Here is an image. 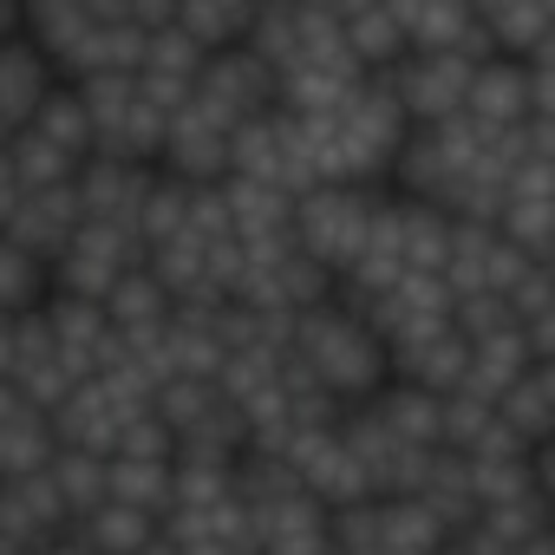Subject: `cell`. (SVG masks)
Returning a JSON list of instances; mask_svg holds the SVG:
<instances>
[{"instance_id": "obj_19", "label": "cell", "mask_w": 555, "mask_h": 555, "mask_svg": "<svg viewBox=\"0 0 555 555\" xmlns=\"http://www.w3.org/2000/svg\"><path fill=\"white\" fill-rule=\"evenodd\" d=\"M53 295V268L34 261L27 248H14L0 235V321H21V314H40Z\"/></svg>"}, {"instance_id": "obj_18", "label": "cell", "mask_w": 555, "mask_h": 555, "mask_svg": "<svg viewBox=\"0 0 555 555\" xmlns=\"http://www.w3.org/2000/svg\"><path fill=\"white\" fill-rule=\"evenodd\" d=\"M170 496H177V464H138V457H112V477H105V503H125V509H144V516H170Z\"/></svg>"}, {"instance_id": "obj_26", "label": "cell", "mask_w": 555, "mask_h": 555, "mask_svg": "<svg viewBox=\"0 0 555 555\" xmlns=\"http://www.w3.org/2000/svg\"><path fill=\"white\" fill-rule=\"evenodd\" d=\"M34 555H92L79 535H60V542H47V548H34Z\"/></svg>"}, {"instance_id": "obj_4", "label": "cell", "mask_w": 555, "mask_h": 555, "mask_svg": "<svg viewBox=\"0 0 555 555\" xmlns=\"http://www.w3.org/2000/svg\"><path fill=\"white\" fill-rule=\"evenodd\" d=\"M144 268V242L131 229H105V222H86L73 235V248L53 261V295H79V301H112V288L125 274Z\"/></svg>"}, {"instance_id": "obj_16", "label": "cell", "mask_w": 555, "mask_h": 555, "mask_svg": "<svg viewBox=\"0 0 555 555\" xmlns=\"http://www.w3.org/2000/svg\"><path fill=\"white\" fill-rule=\"evenodd\" d=\"M53 457H60V431H53V418L40 405H27L21 418L0 425V483L8 477H40V470H53Z\"/></svg>"}, {"instance_id": "obj_17", "label": "cell", "mask_w": 555, "mask_h": 555, "mask_svg": "<svg viewBox=\"0 0 555 555\" xmlns=\"http://www.w3.org/2000/svg\"><path fill=\"white\" fill-rule=\"evenodd\" d=\"M177 34L183 40H196L209 60L216 53H235V47H248V27H255V8H216V0H177Z\"/></svg>"}, {"instance_id": "obj_11", "label": "cell", "mask_w": 555, "mask_h": 555, "mask_svg": "<svg viewBox=\"0 0 555 555\" xmlns=\"http://www.w3.org/2000/svg\"><path fill=\"white\" fill-rule=\"evenodd\" d=\"M53 86H60V73L47 66V53H40V47L27 40V27H21L14 47H0V112H8V125L27 131V125L40 118V105L53 99Z\"/></svg>"}, {"instance_id": "obj_15", "label": "cell", "mask_w": 555, "mask_h": 555, "mask_svg": "<svg viewBox=\"0 0 555 555\" xmlns=\"http://www.w3.org/2000/svg\"><path fill=\"white\" fill-rule=\"evenodd\" d=\"M73 535H79L92 555H144V548L164 535V522L144 516V509H125V503H99L92 516L73 522Z\"/></svg>"}, {"instance_id": "obj_1", "label": "cell", "mask_w": 555, "mask_h": 555, "mask_svg": "<svg viewBox=\"0 0 555 555\" xmlns=\"http://www.w3.org/2000/svg\"><path fill=\"white\" fill-rule=\"evenodd\" d=\"M288 360H301V373H308L340 412H353V405H366V399H379V392L392 386V353H386V340H379L360 314H347L340 301H327V308H314V314L295 321Z\"/></svg>"}, {"instance_id": "obj_28", "label": "cell", "mask_w": 555, "mask_h": 555, "mask_svg": "<svg viewBox=\"0 0 555 555\" xmlns=\"http://www.w3.org/2000/svg\"><path fill=\"white\" fill-rule=\"evenodd\" d=\"M542 268H548V282H555V248H548V255H542Z\"/></svg>"}, {"instance_id": "obj_21", "label": "cell", "mask_w": 555, "mask_h": 555, "mask_svg": "<svg viewBox=\"0 0 555 555\" xmlns=\"http://www.w3.org/2000/svg\"><path fill=\"white\" fill-rule=\"evenodd\" d=\"M47 477H53V490H60L66 516L79 522V516H92V509L105 503V477H112V457H92V451H60Z\"/></svg>"}, {"instance_id": "obj_8", "label": "cell", "mask_w": 555, "mask_h": 555, "mask_svg": "<svg viewBox=\"0 0 555 555\" xmlns=\"http://www.w3.org/2000/svg\"><path fill=\"white\" fill-rule=\"evenodd\" d=\"M0 535L21 542L27 555L47 548V542H60V535H73V516H66V503H60V490H53L47 470L0 483Z\"/></svg>"}, {"instance_id": "obj_3", "label": "cell", "mask_w": 555, "mask_h": 555, "mask_svg": "<svg viewBox=\"0 0 555 555\" xmlns=\"http://www.w3.org/2000/svg\"><path fill=\"white\" fill-rule=\"evenodd\" d=\"M190 105H196L203 118H216V125L235 138L242 125H255V118H268L274 105H282V79H274L248 47H235V53H216V60L203 66Z\"/></svg>"}, {"instance_id": "obj_22", "label": "cell", "mask_w": 555, "mask_h": 555, "mask_svg": "<svg viewBox=\"0 0 555 555\" xmlns=\"http://www.w3.org/2000/svg\"><path fill=\"white\" fill-rule=\"evenodd\" d=\"M522 334H529V360H535V366H555V308H548L542 321H529Z\"/></svg>"}, {"instance_id": "obj_12", "label": "cell", "mask_w": 555, "mask_h": 555, "mask_svg": "<svg viewBox=\"0 0 555 555\" xmlns=\"http://www.w3.org/2000/svg\"><path fill=\"white\" fill-rule=\"evenodd\" d=\"M366 412H373L405 451H444V399H438V392H418V386L392 379L379 399H366Z\"/></svg>"}, {"instance_id": "obj_23", "label": "cell", "mask_w": 555, "mask_h": 555, "mask_svg": "<svg viewBox=\"0 0 555 555\" xmlns=\"http://www.w3.org/2000/svg\"><path fill=\"white\" fill-rule=\"evenodd\" d=\"M14 209H21V183H14V164H8V151H0V235H8Z\"/></svg>"}, {"instance_id": "obj_7", "label": "cell", "mask_w": 555, "mask_h": 555, "mask_svg": "<svg viewBox=\"0 0 555 555\" xmlns=\"http://www.w3.org/2000/svg\"><path fill=\"white\" fill-rule=\"evenodd\" d=\"M529 66L522 60H483L470 73V99H464V125L483 131V138H516L529 131Z\"/></svg>"}, {"instance_id": "obj_5", "label": "cell", "mask_w": 555, "mask_h": 555, "mask_svg": "<svg viewBox=\"0 0 555 555\" xmlns=\"http://www.w3.org/2000/svg\"><path fill=\"white\" fill-rule=\"evenodd\" d=\"M470 60H451V53H412L399 73H392V92L412 118V131H438V125H457L464 118V99H470Z\"/></svg>"}, {"instance_id": "obj_9", "label": "cell", "mask_w": 555, "mask_h": 555, "mask_svg": "<svg viewBox=\"0 0 555 555\" xmlns=\"http://www.w3.org/2000/svg\"><path fill=\"white\" fill-rule=\"evenodd\" d=\"M79 229H86V209H79L73 190H34V196H21V209H14V222H8V242L53 268V261L73 248Z\"/></svg>"}, {"instance_id": "obj_27", "label": "cell", "mask_w": 555, "mask_h": 555, "mask_svg": "<svg viewBox=\"0 0 555 555\" xmlns=\"http://www.w3.org/2000/svg\"><path fill=\"white\" fill-rule=\"evenodd\" d=\"M0 555H27V548H21V542H8V535H0Z\"/></svg>"}, {"instance_id": "obj_13", "label": "cell", "mask_w": 555, "mask_h": 555, "mask_svg": "<svg viewBox=\"0 0 555 555\" xmlns=\"http://www.w3.org/2000/svg\"><path fill=\"white\" fill-rule=\"evenodd\" d=\"M170 314H177V301L157 288V274H151V268L125 274V282L112 288V301H105V321H112V334H118L125 347H138V340H157V334L170 327Z\"/></svg>"}, {"instance_id": "obj_20", "label": "cell", "mask_w": 555, "mask_h": 555, "mask_svg": "<svg viewBox=\"0 0 555 555\" xmlns=\"http://www.w3.org/2000/svg\"><path fill=\"white\" fill-rule=\"evenodd\" d=\"M27 131H40L47 144H60V151H66V157H79V164H86V157H99V138H92V112H86L79 86H66V79L53 86V99L40 105V118H34Z\"/></svg>"}, {"instance_id": "obj_10", "label": "cell", "mask_w": 555, "mask_h": 555, "mask_svg": "<svg viewBox=\"0 0 555 555\" xmlns=\"http://www.w3.org/2000/svg\"><path fill=\"white\" fill-rule=\"evenodd\" d=\"M255 555H340L334 548V509L314 496H295L282 509L255 516Z\"/></svg>"}, {"instance_id": "obj_6", "label": "cell", "mask_w": 555, "mask_h": 555, "mask_svg": "<svg viewBox=\"0 0 555 555\" xmlns=\"http://www.w3.org/2000/svg\"><path fill=\"white\" fill-rule=\"evenodd\" d=\"M157 183V164H131V157H86L73 196L86 209V222H105V229H131L138 235V216H144V196Z\"/></svg>"}, {"instance_id": "obj_25", "label": "cell", "mask_w": 555, "mask_h": 555, "mask_svg": "<svg viewBox=\"0 0 555 555\" xmlns=\"http://www.w3.org/2000/svg\"><path fill=\"white\" fill-rule=\"evenodd\" d=\"M21 27H27V14H21V8H0V47H14V40H21Z\"/></svg>"}, {"instance_id": "obj_2", "label": "cell", "mask_w": 555, "mask_h": 555, "mask_svg": "<svg viewBox=\"0 0 555 555\" xmlns=\"http://www.w3.org/2000/svg\"><path fill=\"white\" fill-rule=\"evenodd\" d=\"M379 196L386 190H353V183H314L301 203H295V242L301 255H314L334 282L360 261L366 248V229L379 216Z\"/></svg>"}, {"instance_id": "obj_14", "label": "cell", "mask_w": 555, "mask_h": 555, "mask_svg": "<svg viewBox=\"0 0 555 555\" xmlns=\"http://www.w3.org/2000/svg\"><path fill=\"white\" fill-rule=\"evenodd\" d=\"M222 203H229V222H235V242H288L295 235V196L268 190V183H242L229 177L222 183Z\"/></svg>"}, {"instance_id": "obj_24", "label": "cell", "mask_w": 555, "mask_h": 555, "mask_svg": "<svg viewBox=\"0 0 555 555\" xmlns=\"http://www.w3.org/2000/svg\"><path fill=\"white\" fill-rule=\"evenodd\" d=\"M14 360H21V321H0V386H14Z\"/></svg>"}]
</instances>
